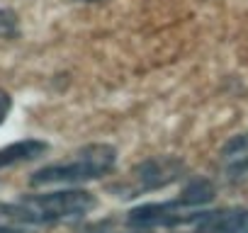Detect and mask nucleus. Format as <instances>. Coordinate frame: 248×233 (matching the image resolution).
Listing matches in <instances>:
<instances>
[{
  "instance_id": "f257e3e1",
  "label": "nucleus",
  "mask_w": 248,
  "mask_h": 233,
  "mask_svg": "<svg viewBox=\"0 0 248 233\" xmlns=\"http://www.w3.org/2000/svg\"><path fill=\"white\" fill-rule=\"evenodd\" d=\"M95 206H97L95 194H90L88 189L68 187V189H56V192L25 194L13 202H0V218L8 223L25 226V228H37V226H51V223L83 218Z\"/></svg>"
},
{
  "instance_id": "f03ea898",
  "label": "nucleus",
  "mask_w": 248,
  "mask_h": 233,
  "mask_svg": "<svg viewBox=\"0 0 248 233\" xmlns=\"http://www.w3.org/2000/svg\"><path fill=\"white\" fill-rule=\"evenodd\" d=\"M214 194H217L214 182L195 177L173 199L134 206L124 216V223L132 228H144V231H161V228H168V231L190 228L192 231L195 221L202 214V206L209 204Z\"/></svg>"
},
{
  "instance_id": "7ed1b4c3",
  "label": "nucleus",
  "mask_w": 248,
  "mask_h": 233,
  "mask_svg": "<svg viewBox=\"0 0 248 233\" xmlns=\"http://www.w3.org/2000/svg\"><path fill=\"white\" fill-rule=\"evenodd\" d=\"M117 168V148L109 144H88L71 153V158L51 163L32 173V187H49V185H66L76 187L90 180H100Z\"/></svg>"
},
{
  "instance_id": "20e7f679",
  "label": "nucleus",
  "mask_w": 248,
  "mask_h": 233,
  "mask_svg": "<svg viewBox=\"0 0 248 233\" xmlns=\"http://www.w3.org/2000/svg\"><path fill=\"white\" fill-rule=\"evenodd\" d=\"M187 175V165L175 156H154L134 165L127 175H122L109 185V192L117 199H137L163 187L180 182Z\"/></svg>"
},
{
  "instance_id": "39448f33",
  "label": "nucleus",
  "mask_w": 248,
  "mask_h": 233,
  "mask_svg": "<svg viewBox=\"0 0 248 233\" xmlns=\"http://www.w3.org/2000/svg\"><path fill=\"white\" fill-rule=\"evenodd\" d=\"M219 175L229 185L248 182V129L231 136L219 151Z\"/></svg>"
},
{
  "instance_id": "423d86ee",
  "label": "nucleus",
  "mask_w": 248,
  "mask_h": 233,
  "mask_svg": "<svg viewBox=\"0 0 248 233\" xmlns=\"http://www.w3.org/2000/svg\"><path fill=\"white\" fill-rule=\"evenodd\" d=\"M192 233H248V206L204 209Z\"/></svg>"
},
{
  "instance_id": "0eeeda50",
  "label": "nucleus",
  "mask_w": 248,
  "mask_h": 233,
  "mask_svg": "<svg viewBox=\"0 0 248 233\" xmlns=\"http://www.w3.org/2000/svg\"><path fill=\"white\" fill-rule=\"evenodd\" d=\"M46 151H49V144L42 141V139H22V141L10 144V146H3V148H0V170L20 165V163L37 160Z\"/></svg>"
},
{
  "instance_id": "6e6552de",
  "label": "nucleus",
  "mask_w": 248,
  "mask_h": 233,
  "mask_svg": "<svg viewBox=\"0 0 248 233\" xmlns=\"http://www.w3.org/2000/svg\"><path fill=\"white\" fill-rule=\"evenodd\" d=\"M0 37H17V15L13 10H3L0 8Z\"/></svg>"
},
{
  "instance_id": "1a4fd4ad",
  "label": "nucleus",
  "mask_w": 248,
  "mask_h": 233,
  "mask_svg": "<svg viewBox=\"0 0 248 233\" xmlns=\"http://www.w3.org/2000/svg\"><path fill=\"white\" fill-rule=\"evenodd\" d=\"M10 109H13V97H10L3 87H0V124H3V122L8 119Z\"/></svg>"
},
{
  "instance_id": "9d476101",
  "label": "nucleus",
  "mask_w": 248,
  "mask_h": 233,
  "mask_svg": "<svg viewBox=\"0 0 248 233\" xmlns=\"http://www.w3.org/2000/svg\"><path fill=\"white\" fill-rule=\"evenodd\" d=\"M90 233H154V231H144V228H132V226H127L124 231H112V228H97V231H90Z\"/></svg>"
},
{
  "instance_id": "9b49d317",
  "label": "nucleus",
  "mask_w": 248,
  "mask_h": 233,
  "mask_svg": "<svg viewBox=\"0 0 248 233\" xmlns=\"http://www.w3.org/2000/svg\"><path fill=\"white\" fill-rule=\"evenodd\" d=\"M71 3H100V0H71Z\"/></svg>"
}]
</instances>
